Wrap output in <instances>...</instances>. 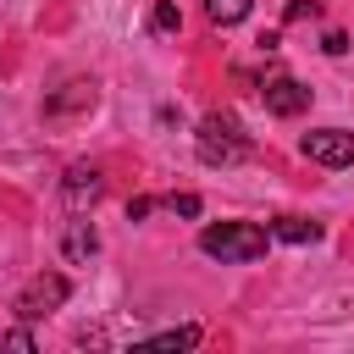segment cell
<instances>
[{"label": "cell", "instance_id": "cell-1", "mask_svg": "<svg viewBox=\"0 0 354 354\" xmlns=\"http://www.w3.org/2000/svg\"><path fill=\"white\" fill-rule=\"evenodd\" d=\"M266 243H271V232H266L260 221H210V227L199 232V249H205L210 260H221V266L260 260Z\"/></svg>", "mask_w": 354, "mask_h": 354}, {"label": "cell", "instance_id": "cell-2", "mask_svg": "<svg viewBox=\"0 0 354 354\" xmlns=\"http://www.w3.org/2000/svg\"><path fill=\"white\" fill-rule=\"evenodd\" d=\"M194 149H199V160L205 166H238V160H249V133H243V122L238 116H227V111H210L205 122H199V133H194Z\"/></svg>", "mask_w": 354, "mask_h": 354}, {"label": "cell", "instance_id": "cell-3", "mask_svg": "<svg viewBox=\"0 0 354 354\" xmlns=\"http://www.w3.org/2000/svg\"><path fill=\"white\" fill-rule=\"evenodd\" d=\"M66 293H72V282H66L61 271H39V277L22 282V293L11 299V310H17V321H44L50 310L66 304Z\"/></svg>", "mask_w": 354, "mask_h": 354}, {"label": "cell", "instance_id": "cell-4", "mask_svg": "<svg viewBox=\"0 0 354 354\" xmlns=\"http://www.w3.org/2000/svg\"><path fill=\"white\" fill-rule=\"evenodd\" d=\"M299 149H304V160L332 166V171L354 166V133H348V127H315V133L299 138Z\"/></svg>", "mask_w": 354, "mask_h": 354}, {"label": "cell", "instance_id": "cell-5", "mask_svg": "<svg viewBox=\"0 0 354 354\" xmlns=\"http://www.w3.org/2000/svg\"><path fill=\"white\" fill-rule=\"evenodd\" d=\"M260 94H266V111H271V116H299V111L310 105V88H304L299 77H266Z\"/></svg>", "mask_w": 354, "mask_h": 354}, {"label": "cell", "instance_id": "cell-6", "mask_svg": "<svg viewBox=\"0 0 354 354\" xmlns=\"http://www.w3.org/2000/svg\"><path fill=\"white\" fill-rule=\"evenodd\" d=\"M100 194H105V177H100L94 166H72V171H66V183H61V199H66V210H88Z\"/></svg>", "mask_w": 354, "mask_h": 354}, {"label": "cell", "instance_id": "cell-7", "mask_svg": "<svg viewBox=\"0 0 354 354\" xmlns=\"http://www.w3.org/2000/svg\"><path fill=\"white\" fill-rule=\"evenodd\" d=\"M94 105V77H77V83H66L61 94H50L44 100V111L50 116H66V111H88Z\"/></svg>", "mask_w": 354, "mask_h": 354}, {"label": "cell", "instance_id": "cell-8", "mask_svg": "<svg viewBox=\"0 0 354 354\" xmlns=\"http://www.w3.org/2000/svg\"><path fill=\"white\" fill-rule=\"evenodd\" d=\"M266 232H271V238H282V243H315V238H321V221H304V216H277Z\"/></svg>", "mask_w": 354, "mask_h": 354}, {"label": "cell", "instance_id": "cell-9", "mask_svg": "<svg viewBox=\"0 0 354 354\" xmlns=\"http://www.w3.org/2000/svg\"><path fill=\"white\" fill-rule=\"evenodd\" d=\"M61 249H66V260H88V254L100 249V232H94L88 221H72L66 238H61Z\"/></svg>", "mask_w": 354, "mask_h": 354}, {"label": "cell", "instance_id": "cell-10", "mask_svg": "<svg viewBox=\"0 0 354 354\" xmlns=\"http://www.w3.org/2000/svg\"><path fill=\"white\" fill-rule=\"evenodd\" d=\"M249 6H254V0H205V11H210V22H216V28L243 22V17H249Z\"/></svg>", "mask_w": 354, "mask_h": 354}, {"label": "cell", "instance_id": "cell-11", "mask_svg": "<svg viewBox=\"0 0 354 354\" xmlns=\"http://www.w3.org/2000/svg\"><path fill=\"white\" fill-rule=\"evenodd\" d=\"M194 343H199V326H171L149 337V348H194Z\"/></svg>", "mask_w": 354, "mask_h": 354}, {"label": "cell", "instance_id": "cell-12", "mask_svg": "<svg viewBox=\"0 0 354 354\" xmlns=\"http://www.w3.org/2000/svg\"><path fill=\"white\" fill-rule=\"evenodd\" d=\"M149 28H155V33H177V28H183V11H177L171 0H155V11H149Z\"/></svg>", "mask_w": 354, "mask_h": 354}, {"label": "cell", "instance_id": "cell-13", "mask_svg": "<svg viewBox=\"0 0 354 354\" xmlns=\"http://www.w3.org/2000/svg\"><path fill=\"white\" fill-rule=\"evenodd\" d=\"M0 348H17V354H33L39 343H33V332H28V326H17V332H0Z\"/></svg>", "mask_w": 354, "mask_h": 354}, {"label": "cell", "instance_id": "cell-14", "mask_svg": "<svg viewBox=\"0 0 354 354\" xmlns=\"http://www.w3.org/2000/svg\"><path fill=\"white\" fill-rule=\"evenodd\" d=\"M166 210H171V216H199V194H171Z\"/></svg>", "mask_w": 354, "mask_h": 354}, {"label": "cell", "instance_id": "cell-15", "mask_svg": "<svg viewBox=\"0 0 354 354\" xmlns=\"http://www.w3.org/2000/svg\"><path fill=\"white\" fill-rule=\"evenodd\" d=\"M149 210H155V199H149V194H138V199H127V221H144Z\"/></svg>", "mask_w": 354, "mask_h": 354}, {"label": "cell", "instance_id": "cell-16", "mask_svg": "<svg viewBox=\"0 0 354 354\" xmlns=\"http://www.w3.org/2000/svg\"><path fill=\"white\" fill-rule=\"evenodd\" d=\"M315 11H321L315 0H293V6H288V22H304V17H315Z\"/></svg>", "mask_w": 354, "mask_h": 354}, {"label": "cell", "instance_id": "cell-17", "mask_svg": "<svg viewBox=\"0 0 354 354\" xmlns=\"http://www.w3.org/2000/svg\"><path fill=\"white\" fill-rule=\"evenodd\" d=\"M321 50H326V55H343V50H348V39H343V33H326V39H321Z\"/></svg>", "mask_w": 354, "mask_h": 354}]
</instances>
